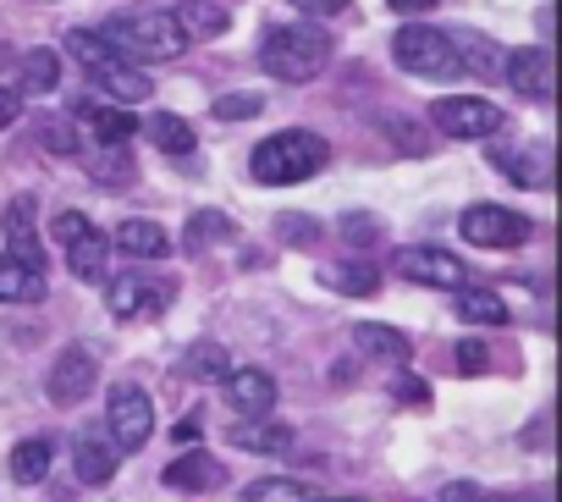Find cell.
Masks as SVG:
<instances>
[{"label":"cell","mask_w":562,"mask_h":502,"mask_svg":"<svg viewBox=\"0 0 562 502\" xmlns=\"http://www.w3.org/2000/svg\"><path fill=\"white\" fill-rule=\"evenodd\" d=\"M326 160H331V144H326L321 133L288 127V133H270V138L248 155V171H254V182H265V188H293V182L321 177Z\"/></svg>","instance_id":"cell-1"},{"label":"cell","mask_w":562,"mask_h":502,"mask_svg":"<svg viewBox=\"0 0 562 502\" xmlns=\"http://www.w3.org/2000/svg\"><path fill=\"white\" fill-rule=\"evenodd\" d=\"M326 62H331V34L310 23H276L259 40V67L276 72L281 83H310L326 72Z\"/></svg>","instance_id":"cell-2"},{"label":"cell","mask_w":562,"mask_h":502,"mask_svg":"<svg viewBox=\"0 0 562 502\" xmlns=\"http://www.w3.org/2000/svg\"><path fill=\"white\" fill-rule=\"evenodd\" d=\"M100 34L111 40V51H116L127 67H133V62H177V56L188 51V40H182V29L171 23V12H116Z\"/></svg>","instance_id":"cell-3"},{"label":"cell","mask_w":562,"mask_h":502,"mask_svg":"<svg viewBox=\"0 0 562 502\" xmlns=\"http://www.w3.org/2000/svg\"><path fill=\"white\" fill-rule=\"evenodd\" d=\"M392 56H397V67H403L408 78H430V83H452V78H463L447 29H425V23L397 29V34H392Z\"/></svg>","instance_id":"cell-4"},{"label":"cell","mask_w":562,"mask_h":502,"mask_svg":"<svg viewBox=\"0 0 562 502\" xmlns=\"http://www.w3.org/2000/svg\"><path fill=\"white\" fill-rule=\"evenodd\" d=\"M105 436L116 442V453H138L149 436H155V403L144 387H111L105 398Z\"/></svg>","instance_id":"cell-5"},{"label":"cell","mask_w":562,"mask_h":502,"mask_svg":"<svg viewBox=\"0 0 562 502\" xmlns=\"http://www.w3.org/2000/svg\"><path fill=\"white\" fill-rule=\"evenodd\" d=\"M458 232L474 248H518V243H529L535 226H529V215H518L507 204H474V210H463Z\"/></svg>","instance_id":"cell-6"},{"label":"cell","mask_w":562,"mask_h":502,"mask_svg":"<svg viewBox=\"0 0 562 502\" xmlns=\"http://www.w3.org/2000/svg\"><path fill=\"white\" fill-rule=\"evenodd\" d=\"M392 271L403 282H419V288H452V293L469 288V266L458 255H447V248H425V243L419 248H397Z\"/></svg>","instance_id":"cell-7"},{"label":"cell","mask_w":562,"mask_h":502,"mask_svg":"<svg viewBox=\"0 0 562 502\" xmlns=\"http://www.w3.org/2000/svg\"><path fill=\"white\" fill-rule=\"evenodd\" d=\"M430 122L447 138H491L502 127V111L491 100H480V94H447V100L430 105Z\"/></svg>","instance_id":"cell-8"},{"label":"cell","mask_w":562,"mask_h":502,"mask_svg":"<svg viewBox=\"0 0 562 502\" xmlns=\"http://www.w3.org/2000/svg\"><path fill=\"white\" fill-rule=\"evenodd\" d=\"M94 381H100V359H94L83 343H72V348H61V359L50 365L45 392H50L56 409H78V403L94 392Z\"/></svg>","instance_id":"cell-9"},{"label":"cell","mask_w":562,"mask_h":502,"mask_svg":"<svg viewBox=\"0 0 562 502\" xmlns=\"http://www.w3.org/2000/svg\"><path fill=\"white\" fill-rule=\"evenodd\" d=\"M0 232H7V255H12V260L45 271V248H40V204H34L29 193H18V199L7 204V215H0Z\"/></svg>","instance_id":"cell-10"},{"label":"cell","mask_w":562,"mask_h":502,"mask_svg":"<svg viewBox=\"0 0 562 502\" xmlns=\"http://www.w3.org/2000/svg\"><path fill=\"white\" fill-rule=\"evenodd\" d=\"M105 304H111V315H116V321H144V315H160V310L171 304V288H166V282H155V277L127 271V277H116V282H111Z\"/></svg>","instance_id":"cell-11"},{"label":"cell","mask_w":562,"mask_h":502,"mask_svg":"<svg viewBox=\"0 0 562 502\" xmlns=\"http://www.w3.org/2000/svg\"><path fill=\"white\" fill-rule=\"evenodd\" d=\"M502 78H507L524 100L546 105V100H551V89H557V78H551V51H546V45L507 51V56H502Z\"/></svg>","instance_id":"cell-12"},{"label":"cell","mask_w":562,"mask_h":502,"mask_svg":"<svg viewBox=\"0 0 562 502\" xmlns=\"http://www.w3.org/2000/svg\"><path fill=\"white\" fill-rule=\"evenodd\" d=\"M226 403L243 414V420H265L276 409V376L259 370V365H243L226 376Z\"/></svg>","instance_id":"cell-13"},{"label":"cell","mask_w":562,"mask_h":502,"mask_svg":"<svg viewBox=\"0 0 562 502\" xmlns=\"http://www.w3.org/2000/svg\"><path fill=\"white\" fill-rule=\"evenodd\" d=\"M72 464H78V480H83V486H105V480L116 475L122 453H116V442H111L105 431H78V442H72Z\"/></svg>","instance_id":"cell-14"},{"label":"cell","mask_w":562,"mask_h":502,"mask_svg":"<svg viewBox=\"0 0 562 502\" xmlns=\"http://www.w3.org/2000/svg\"><path fill=\"white\" fill-rule=\"evenodd\" d=\"M72 122H78V127H89L105 149H122V144L138 133V116H127L122 105H78V111H72Z\"/></svg>","instance_id":"cell-15"},{"label":"cell","mask_w":562,"mask_h":502,"mask_svg":"<svg viewBox=\"0 0 562 502\" xmlns=\"http://www.w3.org/2000/svg\"><path fill=\"white\" fill-rule=\"evenodd\" d=\"M171 23H177L182 40L193 45V40H221V34L232 29V12L215 7V0H182V7L171 12Z\"/></svg>","instance_id":"cell-16"},{"label":"cell","mask_w":562,"mask_h":502,"mask_svg":"<svg viewBox=\"0 0 562 502\" xmlns=\"http://www.w3.org/2000/svg\"><path fill=\"white\" fill-rule=\"evenodd\" d=\"M116 248L127 260H166L171 255V237L160 221H122L116 226Z\"/></svg>","instance_id":"cell-17"},{"label":"cell","mask_w":562,"mask_h":502,"mask_svg":"<svg viewBox=\"0 0 562 502\" xmlns=\"http://www.w3.org/2000/svg\"><path fill=\"white\" fill-rule=\"evenodd\" d=\"M160 480H166L171 491H210V486H221V464H215L210 453H182V458L166 464Z\"/></svg>","instance_id":"cell-18"},{"label":"cell","mask_w":562,"mask_h":502,"mask_svg":"<svg viewBox=\"0 0 562 502\" xmlns=\"http://www.w3.org/2000/svg\"><path fill=\"white\" fill-rule=\"evenodd\" d=\"M45 299V271L0 255V304H40Z\"/></svg>","instance_id":"cell-19"},{"label":"cell","mask_w":562,"mask_h":502,"mask_svg":"<svg viewBox=\"0 0 562 502\" xmlns=\"http://www.w3.org/2000/svg\"><path fill=\"white\" fill-rule=\"evenodd\" d=\"M67 51L83 62V72H94V78H105V72H116V67H127L116 51H111V40L100 34V29H72L67 34Z\"/></svg>","instance_id":"cell-20"},{"label":"cell","mask_w":562,"mask_h":502,"mask_svg":"<svg viewBox=\"0 0 562 502\" xmlns=\"http://www.w3.org/2000/svg\"><path fill=\"white\" fill-rule=\"evenodd\" d=\"M105 260H111V243H105L94 226H89L83 237L67 243V266H72L78 282H105Z\"/></svg>","instance_id":"cell-21"},{"label":"cell","mask_w":562,"mask_h":502,"mask_svg":"<svg viewBox=\"0 0 562 502\" xmlns=\"http://www.w3.org/2000/svg\"><path fill=\"white\" fill-rule=\"evenodd\" d=\"M50 458H56L50 436H29V442H18V447H12V480H18V486H40V480L50 475Z\"/></svg>","instance_id":"cell-22"},{"label":"cell","mask_w":562,"mask_h":502,"mask_svg":"<svg viewBox=\"0 0 562 502\" xmlns=\"http://www.w3.org/2000/svg\"><path fill=\"white\" fill-rule=\"evenodd\" d=\"M232 442H237L243 453H293V431H288V425H270V420L232 425Z\"/></svg>","instance_id":"cell-23"},{"label":"cell","mask_w":562,"mask_h":502,"mask_svg":"<svg viewBox=\"0 0 562 502\" xmlns=\"http://www.w3.org/2000/svg\"><path fill=\"white\" fill-rule=\"evenodd\" d=\"M458 315H463L469 326H507V321H513V310H507L496 293H485V288H463V293H458Z\"/></svg>","instance_id":"cell-24"},{"label":"cell","mask_w":562,"mask_h":502,"mask_svg":"<svg viewBox=\"0 0 562 502\" xmlns=\"http://www.w3.org/2000/svg\"><path fill=\"white\" fill-rule=\"evenodd\" d=\"M56 83H61V62H56V51H29L23 56V89L18 94H56Z\"/></svg>","instance_id":"cell-25"},{"label":"cell","mask_w":562,"mask_h":502,"mask_svg":"<svg viewBox=\"0 0 562 502\" xmlns=\"http://www.w3.org/2000/svg\"><path fill=\"white\" fill-rule=\"evenodd\" d=\"M105 83V94L127 111V105H144L149 94H155V83H149V72H138V67H116V72H105L100 78Z\"/></svg>","instance_id":"cell-26"},{"label":"cell","mask_w":562,"mask_h":502,"mask_svg":"<svg viewBox=\"0 0 562 502\" xmlns=\"http://www.w3.org/2000/svg\"><path fill=\"white\" fill-rule=\"evenodd\" d=\"M353 343H359L364 354H375V359H408V337L392 332V326H375V321L353 326Z\"/></svg>","instance_id":"cell-27"},{"label":"cell","mask_w":562,"mask_h":502,"mask_svg":"<svg viewBox=\"0 0 562 502\" xmlns=\"http://www.w3.org/2000/svg\"><path fill=\"white\" fill-rule=\"evenodd\" d=\"M243 502H315V491H310L304 480L270 475V480H254V486H243Z\"/></svg>","instance_id":"cell-28"},{"label":"cell","mask_w":562,"mask_h":502,"mask_svg":"<svg viewBox=\"0 0 562 502\" xmlns=\"http://www.w3.org/2000/svg\"><path fill=\"white\" fill-rule=\"evenodd\" d=\"M149 138H155V149H166V155H188L193 149V127L182 122V116H149Z\"/></svg>","instance_id":"cell-29"},{"label":"cell","mask_w":562,"mask_h":502,"mask_svg":"<svg viewBox=\"0 0 562 502\" xmlns=\"http://www.w3.org/2000/svg\"><path fill=\"white\" fill-rule=\"evenodd\" d=\"M188 376H199V381H226V376H232L226 348H221V343H193V348H188Z\"/></svg>","instance_id":"cell-30"},{"label":"cell","mask_w":562,"mask_h":502,"mask_svg":"<svg viewBox=\"0 0 562 502\" xmlns=\"http://www.w3.org/2000/svg\"><path fill=\"white\" fill-rule=\"evenodd\" d=\"M326 282H331V288H342V293H353V299H364V293H375V288H381V271L353 260V266H331V271H326Z\"/></svg>","instance_id":"cell-31"},{"label":"cell","mask_w":562,"mask_h":502,"mask_svg":"<svg viewBox=\"0 0 562 502\" xmlns=\"http://www.w3.org/2000/svg\"><path fill=\"white\" fill-rule=\"evenodd\" d=\"M89 177H94V182H111V188H122V182H133V160H122L116 149H105L100 160H89Z\"/></svg>","instance_id":"cell-32"},{"label":"cell","mask_w":562,"mask_h":502,"mask_svg":"<svg viewBox=\"0 0 562 502\" xmlns=\"http://www.w3.org/2000/svg\"><path fill=\"white\" fill-rule=\"evenodd\" d=\"M232 232V221L226 215H215V210H199L193 221H188V248H204L210 237H226Z\"/></svg>","instance_id":"cell-33"},{"label":"cell","mask_w":562,"mask_h":502,"mask_svg":"<svg viewBox=\"0 0 562 502\" xmlns=\"http://www.w3.org/2000/svg\"><path fill=\"white\" fill-rule=\"evenodd\" d=\"M259 111H265V94H221L215 100L221 122H243V116H259Z\"/></svg>","instance_id":"cell-34"},{"label":"cell","mask_w":562,"mask_h":502,"mask_svg":"<svg viewBox=\"0 0 562 502\" xmlns=\"http://www.w3.org/2000/svg\"><path fill=\"white\" fill-rule=\"evenodd\" d=\"M45 149H56V155H78V133H72V116H56V122H45Z\"/></svg>","instance_id":"cell-35"},{"label":"cell","mask_w":562,"mask_h":502,"mask_svg":"<svg viewBox=\"0 0 562 502\" xmlns=\"http://www.w3.org/2000/svg\"><path fill=\"white\" fill-rule=\"evenodd\" d=\"M89 226H94V221H89V215H78V210H61V215L50 221V232H56V243H72V237H83Z\"/></svg>","instance_id":"cell-36"},{"label":"cell","mask_w":562,"mask_h":502,"mask_svg":"<svg viewBox=\"0 0 562 502\" xmlns=\"http://www.w3.org/2000/svg\"><path fill=\"white\" fill-rule=\"evenodd\" d=\"M485 365H491V354H485V343H474V337H463V343H458V370H463V376H480Z\"/></svg>","instance_id":"cell-37"},{"label":"cell","mask_w":562,"mask_h":502,"mask_svg":"<svg viewBox=\"0 0 562 502\" xmlns=\"http://www.w3.org/2000/svg\"><path fill=\"white\" fill-rule=\"evenodd\" d=\"M502 171H507L513 182H546V171L529 166V155H502Z\"/></svg>","instance_id":"cell-38"},{"label":"cell","mask_w":562,"mask_h":502,"mask_svg":"<svg viewBox=\"0 0 562 502\" xmlns=\"http://www.w3.org/2000/svg\"><path fill=\"white\" fill-rule=\"evenodd\" d=\"M18 116H23V94H18L12 83H0V133H7Z\"/></svg>","instance_id":"cell-39"},{"label":"cell","mask_w":562,"mask_h":502,"mask_svg":"<svg viewBox=\"0 0 562 502\" xmlns=\"http://www.w3.org/2000/svg\"><path fill=\"white\" fill-rule=\"evenodd\" d=\"M281 237H293V243L304 237V243H315V237H321V226H315L310 215H304V221H299V215H281Z\"/></svg>","instance_id":"cell-40"},{"label":"cell","mask_w":562,"mask_h":502,"mask_svg":"<svg viewBox=\"0 0 562 502\" xmlns=\"http://www.w3.org/2000/svg\"><path fill=\"white\" fill-rule=\"evenodd\" d=\"M293 7H299L304 18H337V12L348 7V0H293Z\"/></svg>","instance_id":"cell-41"},{"label":"cell","mask_w":562,"mask_h":502,"mask_svg":"<svg viewBox=\"0 0 562 502\" xmlns=\"http://www.w3.org/2000/svg\"><path fill=\"white\" fill-rule=\"evenodd\" d=\"M386 7H392V12H408V18H419V12H430V7H436V0H386Z\"/></svg>","instance_id":"cell-42"},{"label":"cell","mask_w":562,"mask_h":502,"mask_svg":"<svg viewBox=\"0 0 562 502\" xmlns=\"http://www.w3.org/2000/svg\"><path fill=\"white\" fill-rule=\"evenodd\" d=\"M441 502H480V491H474V486H447Z\"/></svg>","instance_id":"cell-43"},{"label":"cell","mask_w":562,"mask_h":502,"mask_svg":"<svg viewBox=\"0 0 562 502\" xmlns=\"http://www.w3.org/2000/svg\"><path fill=\"white\" fill-rule=\"evenodd\" d=\"M193 436H199V414H188V420L177 425V442H193Z\"/></svg>","instance_id":"cell-44"},{"label":"cell","mask_w":562,"mask_h":502,"mask_svg":"<svg viewBox=\"0 0 562 502\" xmlns=\"http://www.w3.org/2000/svg\"><path fill=\"white\" fill-rule=\"evenodd\" d=\"M480 502H529V497H518V491H491V497H480Z\"/></svg>","instance_id":"cell-45"},{"label":"cell","mask_w":562,"mask_h":502,"mask_svg":"<svg viewBox=\"0 0 562 502\" xmlns=\"http://www.w3.org/2000/svg\"><path fill=\"white\" fill-rule=\"evenodd\" d=\"M315 502H364V497H315Z\"/></svg>","instance_id":"cell-46"}]
</instances>
